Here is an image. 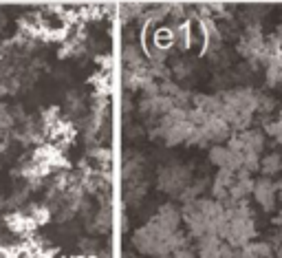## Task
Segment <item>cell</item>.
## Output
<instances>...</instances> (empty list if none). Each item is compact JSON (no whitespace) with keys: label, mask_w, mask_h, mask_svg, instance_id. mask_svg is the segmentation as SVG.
I'll return each instance as SVG.
<instances>
[{"label":"cell","mask_w":282,"mask_h":258,"mask_svg":"<svg viewBox=\"0 0 282 258\" xmlns=\"http://www.w3.org/2000/svg\"><path fill=\"white\" fill-rule=\"evenodd\" d=\"M13 124H16V120H13V113L7 106L0 104V130H5V128H11Z\"/></svg>","instance_id":"obj_3"},{"label":"cell","mask_w":282,"mask_h":258,"mask_svg":"<svg viewBox=\"0 0 282 258\" xmlns=\"http://www.w3.org/2000/svg\"><path fill=\"white\" fill-rule=\"evenodd\" d=\"M33 221V223H42V221H47L49 219V210L47 208H33L31 212V216H29Z\"/></svg>","instance_id":"obj_5"},{"label":"cell","mask_w":282,"mask_h":258,"mask_svg":"<svg viewBox=\"0 0 282 258\" xmlns=\"http://www.w3.org/2000/svg\"><path fill=\"white\" fill-rule=\"evenodd\" d=\"M254 194H256L258 203H260L263 208H267V210H271V208H273V199H276V190H273V183H271L269 179L258 181V183H256Z\"/></svg>","instance_id":"obj_1"},{"label":"cell","mask_w":282,"mask_h":258,"mask_svg":"<svg viewBox=\"0 0 282 258\" xmlns=\"http://www.w3.org/2000/svg\"><path fill=\"white\" fill-rule=\"evenodd\" d=\"M280 168H282V161H280L278 154H271V157H267V159H265V164H263V170H265L267 174L278 172Z\"/></svg>","instance_id":"obj_4"},{"label":"cell","mask_w":282,"mask_h":258,"mask_svg":"<svg viewBox=\"0 0 282 258\" xmlns=\"http://www.w3.org/2000/svg\"><path fill=\"white\" fill-rule=\"evenodd\" d=\"M0 258H9V254H5V252H0Z\"/></svg>","instance_id":"obj_6"},{"label":"cell","mask_w":282,"mask_h":258,"mask_svg":"<svg viewBox=\"0 0 282 258\" xmlns=\"http://www.w3.org/2000/svg\"><path fill=\"white\" fill-rule=\"evenodd\" d=\"M7 223L13 227V232H20V234H29L33 227V221L27 219L25 214H18V212H13L11 216H7Z\"/></svg>","instance_id":"obj_2"},{"label":"cell","mask_w":282,"mask_h":258,"mask_svg":"<svg viewBox=\"0 0 282 258\" xmlns=\"http://www.w3.org/2000/svg\"><path fill=\"white\" fill-rule=\"evenodd\" d=\"M276 221H278V223H280V225H282V214H280V216H278V219H276Z\"/></svg>","instance_id":"obj_7"}]
</instances>
